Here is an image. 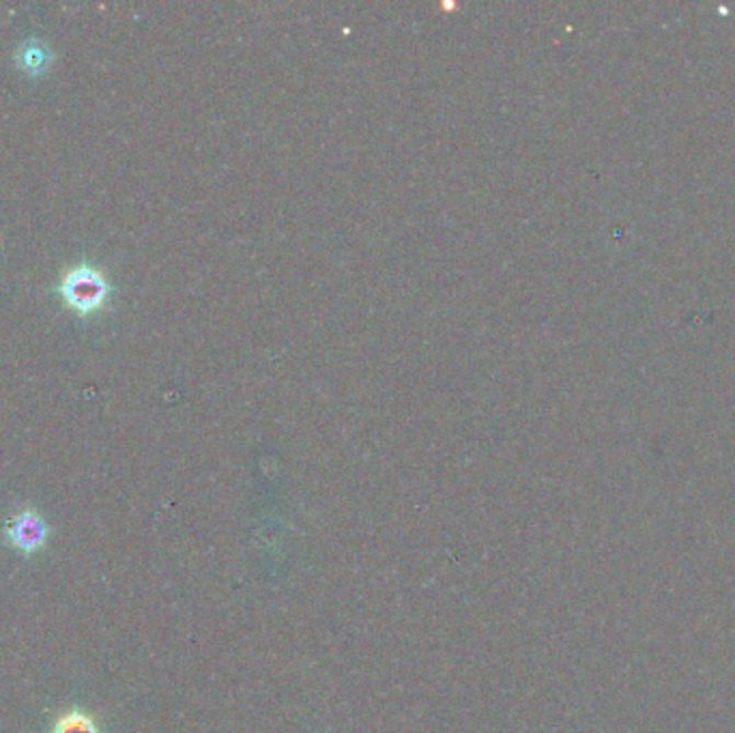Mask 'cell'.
<instances>
[{
  "instance_id": "3957f363",
  "label": "cell",
  "mask_w": 735,
  "mask_h": 733,
  "mask_svg": "<svg viewBox=\"0 0 735 733\" xmlns=\"http://www.w3.org/2000/svg\"><path fill=\"white\" fill-rule=\"evenodd\" d=\"M50 60H53L50 50L39 39L24 42L15 53V62L22 67V71H26L31 76H37V73L46 71Z\"/></svg>"
},
{
  "instance_id": "6da1fadb",
  "label": "cell",
  "mask_w": 735,
  "mask_h": 733,
  "mask_svg": "<svg viewBox=\"0 0 735 733\" xmlns=\"http://www.w3.org/2000/svg\"><path fill=\"white\" fill-rule=\"evenodd\" d=\"M60 297L78 314H91L104 306L108 297V283L100 270L82 263L62 276Z\"/></svg>"
},
{
  "instance_id": "7a4b0ae2",
  "label": "cell",
  "mask_w": 735,
  "mask_h": 733,
  "mask_svg": "<svg viewBox=\"0 0 735 733\" xmlns=\"http://www.w3.org/2000/svg\"><path fill=\"white\" fill-rule=\"evenodd\" d=\"M4 538L11 547L22 551L24 556H33L42 551L48 542L50 529L44 516L37 509H20L4 527Z\"/></svg>"
},
{
  "instance_id": "277c9868",
  "label": "cell",
  "mask_w": 735,
  "mask_h": 733,
  "mask_svg": "<svg viewBox=\"0 0 735 733\" xmlns=\"http://www.w3.org/2000/svg\"><path fill=\"white\" fill-rule=\"evenodd\" d=\"M50 733H102L95 719L82 710H69L60 714Z\"/></svg>"
}]
</instances>
